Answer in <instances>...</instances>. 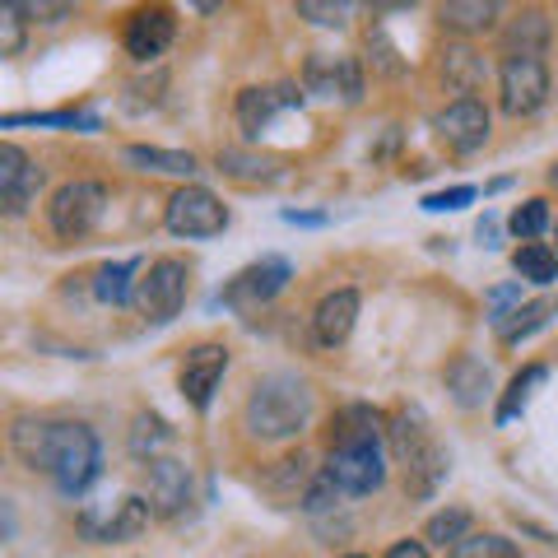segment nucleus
I'll return each instance as SVG.
<instances>
[{"instance_id":"f257e3e1","label":"nucleus","mask_w":558,"mask_h":558,"mask_svg":"<svg viewBox=\"0 0 558 558\" xmlns=\"http://www.w3.org/2000/svg\"><path fill=\"white\" fill-rule=\"evenodd\" d=\"M10 447L28 470H43L65 498H80L102 475V442L80 418H43V414H14Z\"/></svg>"},{"instance_id":"f03ea898","label":"nucleus","mask_w":558,"mask_h":558,"mask_svg":"<svg viewBox=\"0 0 558 558\" xmlns=\"http://www.w3.org/2000/svg\"><path fill=\"white\" fill-rule=\"evenodd\" d=\"M326 475L349 498L377 494L387 484V447H381V414L373 405H344L330 418V457Z\"/></svg>"},{"instance_id":"7ed1b4c3","label":"nucleus","mask_w":558,"mask_h":558,"mask_svg":"<svg viewBox=\"0 0 558 558\" xmlns=\"http://www.w3.org/2000/svg\"><path fill=\"white\" fill-rule=\"evenodd\" d=\"M312 410H317V396L299 373H270L242 405V428L260 442H289L312 424Z\"/></svg>"},{"instance_id":"20e7f679","label":"nucleus","mask_w":558,"mask_h":558,"mask_svg":"<svg viewBox=\"0 0 558 558\" xmlns=\"http://www.w3.org/2000/svg\"><path fill=\"white\" fill-rule=\"evenodd\" d=\"M102 215H108V186L94 182V178H75V182H65L51 191V201H47V223H51V233L65 238V242H80V238H89Z\"/></svg>"},{"instance_id":"39448f33","label":"nucleus","mask_w":558,"mask_h":558,"mask_svg":"<svg viewBox=\"0 0 558 558\" xmlns=\"http://www.w3.org/2000/svg\"><path fill=\"white\" fill-rule=\"evenodd\" d=\"M186 289H191L186 260H178V256H159L145 275H140V289H135L140 317L154 322V326L172 322V317L182 312V303H186Z\"/></svg>"},{"instance_id":"423d86ee","label":"nucleus","mask_w":558,"mask_h":558,"mask_svg":"<svg viewBox=\"0 0 558 558\" xmlns=\"http://www.w3.org/2000/svg\"><path fill=\"white\" fill-rule=\"evenodd\" d=\"M163 223H168V233H178V238H215L229 229V205L209 186H182V191H172Z\"/></svg>"},{"instance_id":"0eeeda50","label":"nucleus","mask_w":558,"mask_h":558,"mask_svg":"<svg viewBox=\"0 0 558 558\" xmlns=\"http://www.w3.org/2000/svg\"><path fill=\"white\" fill-rule=\"evenodd\" d=\"M289 279H293V266L284 256H260V260H252L247 270H238L229 279V289H223L219 299L229 303L233 312H260L289 289Z\"/></svg>"},{"instance_id":"6e6552de","label":"nucleus","mask_w":558,"mask_h":558,"mask_svg":"<svg viewBox=\"0 0 558 558\" xmlns=\"http://www.w3.org/2000/svg\"><path fill=\"white\" fill-rule=\"evenodd\" d=\"M498 102L508 117H535L549 102V70L545 61L521 57L498 65Z\"/></svg>"},{"instance_id":"1a4fd4ad","label":"nucleus","mask_w":558,"mask_h":558,"mask_svg":"<svg viewBox=\"0 0 558 558\" xmlns=\"http://www.w3.org/2000/svg\"><path fill=\"white\" fill-rule=\"evenodd\" d=\"M172 38H178V14H172L168 5H140L131 20H126L121 47H126L131 61L149 65V61H159L163 51L172 47Z\"/></svg>"},{"instance_id":"9d476101","label":"nucleus","mask_w":558,"mask_h":558,"mask_svg":"<svg viewBox=\"0 0 558 558\" xmlns=\"http://www.w3.org/2000/svg\"><path fill=\"white\" fill-rule=\"evenodd\" d=\"M303 89L317 98H344L363 102V65L359 57H330V51H312L303 65Z\"/></svg>"},{"instance_id":"9b49d317","label":"nucleus","mask_w":558,"mask_h":558,"mask_svg":"<svg viewBox=\"0 0 558 558\" xmlns=\"http://www.w3.org/2000/svg\"><path fill=\"white\" fill-rule=\"evenodd\" d=\"M38 191H43V168L33 163L14 140H5V145H0V209H5L10 219H20V215H28V205L38 201Z\"/></svg>"},{"instance_id":"f8f14e48","label":"nucleus","mask_w":558,"mask_h":558,"mask_svg":"<svg viewBox=\"0 0 558 558\" xmlns=\"http://www.w3.org/2000/svg\"><path fill=\"white\" fill-rule=\"evenodd\" d=\"M433 131H438V140L451 154H480L488 145V108L475 94L457 98V102H447V108L438 112Z\"/></svg>"},{"instance_id":"ddd939ff","label":"nucleus","mask_w":558,"mask_h":558,"mask_svg":"<svg viewBox=\"0 0 558 558\" xmlns=\"http://www.w3.org/2000/svg\"><path fill=\"white\" fill-rule=\"evenodd\" d=\"M223 373H229V349L223 344H196L182 363V396L191 410H209L215 405V391L223 387Z\"/></svg>"},{"instance_id":"4468645a","label":"nucleus","mask_w":558,"mask_h":558,"mask_svg":"<svg viewBox=\"0 0 558 558\" xmlns=\"http://www.w3.org/2000/svg\"><path fill=\"white\" fill-rule=\"evenodd\" d=\"M289 108H303V94H299V84H270V89H242L238 94V126L247 140H260V131L270 126V121L279 112H289Z\"/></svg>"},{"instance_id":"2eb2a0df","label":"nucleus","mask_w":558,"mask_h":558,"mask_svg":"<svg viewBox=\"0 0 558 558\" xmlns=\"http://www.w3.org/2000/svg\"><path fill=\"white\" fill-rule=\"evenodd\" d=\"M359 293L354 289H336L326 293V299L317 303V312H312V340H317L322 349H340L349 336H354L359 326Z\"/></svg>"},{"instance_id":"dca6fc26","label":"nucleus","mask_w":558,"mask_h":558,"mask_svg":"<svg viewBox=\"0 0 558 558\" xmlns=\"http://www.w3.org/2000/svg\"><path fill=\"white\" fill-rule=\"evenodd\" d=\"M191 502V470L178 457L149 461V508L154 517H182Z\"/></svg>"},{"instance_id":"f3484780","label":"nucleus","mask_w":558,"mask_h":558,"mask_svg":"<svg viewBox=\"0 0 558 558\" xmlns=\"http://www.w3.org/2000/svg\"><path fill=\"white\" fill-rule=\"evenodd\" d=\"M312 480H317V470H312V457L307 451H289V457H279L270 470H266V494L275 498V502H299L303 508V498H307V488H312Z\"/></svg>"},{"instance_id":"a211bd4d","label":"nucleus","mask_w":558,"mask_h":558,"mask_svg":"<svg viewBox=\"0 0 558 558\" xmlns=\"http://www.w3.org/2000/svg\"><path fill=\"white\" fill-rule=\"evenodd\" d=\"M549 47V20L545 10H521L517 20L502 28V61H521V57H545Z\"/></svg>"},{"instance_id":"6ab92c4d","label":"nucleus","mask_w":558,"mask_h":558,"mask_svg":"<svg viewBox=\"0 0 558 558\" xmlns=\"http://www.w3.org/2000/svg\"><path fill=\"white\" fill-rule=\"evenodd\" d=\"M447 391L461 410H480L488 391H494V377H488V363H480L475 354H461L457 363L447 368Z\"/></svg>"},{"instance_id":"aec40b11","label":"nucleus","mask_w":558,"mask_h":558,"mask_svg":"<svg viewBox=\"0 0 558 558\" xmlns=\"http://www.w3.org/2000/svg\"><path fill=\"white\" fill-rule=\"evenodd\" d=\"M554 317H558L554 299H531V303H517L512 312H502V317L494 322V330H498L502 344H521V340H531L539 326H549Z\"/></svg>"},{"instance_id":"412c9836","label":"nucleus","mask_w":558,"mask_h":558,"mask_svg":"<svg viewBox=\"0 0 558 558\" xmlns=\"http://www.w3.org/2000/svg\"><path fill=\"white\" fill-rule=\"evenodd\" d=\"M121 159L135 163L140 172H163V178H196L201 163L191 149H159V145H126Z\"/></svg>"},{"instance_id":"4be33fe9","label":"nucleus","mask_w":558,"mask_h":558,"mask_svg":"<svg viewBox=\"0 0 558 558\" xmlns=\"http://www.w3.org/2000/svg\"><path fill=\"white\" fill-rule=\"evenodd\" d=\"M447 465H451V457L438 447V442H428L418 457L405 465V494L414 498V502H428L433 494L442 488V480H447Z\"/></svg>"},{"instance_id":"5701e85b","label":"nucleus","mask_w":558,"mask_h":558,"mask_svg":"<svg viewBox=\"0 0 558 558\" xmlns=\"http://www.w3.org/2000/svg\"><path fill=\"white\" fill-rule=\"evenodd\" d=\"M140 275H145V266L131 256V260H112V266H102L94 275V299L108 303V307H126L135 303V289H140Z\"/></svg>"},{"instance_id":"b1692460","label":"nucleus","mask_w":558,"mask_h":558,"mask_svg":"<svg viewBox=\"0 0 558 558\" xmlns=\"http://www.w3.org/2000/svg\"><path fill=\"white\" fill-rule=\"evenodd\" d=\"M149 521H154V508H149L145 498H135V494L121 498L117 512L98 526V545H126V539H135V535L149 531Z\"/></svg>"},{"instance_id":"393cba45","label":"nucleus","mask_w":558,"mask_h":558,"mask_svg":"<svg viewBox=\"0 0 558 558\" xmlns=\"http://www.w3.org/2000/svg\"><path fill=\"white\" fill-rule=\"evenodd\" d=\"M126 447H131V457H140V461H159V457H168V447H172V424L163 414H154V410H140L135 424H131Z\"/></svg>"},{"instance_id":"a878e982","label":"nucleus","mask_w":558,"mask_h":558,"mask_svg":"<svg viewBox=\"0 0 558 558\" xmlns=\"http://www.w3.org/2000/svg\"><path fill=\"white\" fill-rule=\"evenodd\" d=\"M498 14H502L498 0H447L438 20L447 33H488L498 24Z\"/></svg>"},{"instance_id":"bb28decb","label":"nucleus","mask_w":558,"mask_h":558,"mask_svg":"<svg viewBox=\"0 0 558 558\" xmlns=\"http://www.w3.org/2000/svg\"><path fill=\"white\" fill-rule=\"evenodd\" d=\"M219 172H229V178H238V182H279L284 178V163L266 159V154H247V149H223Z\"/></svg>"},{"instance_id":"cd10ccee","label":"nucleus","mask_w":558,"mask_h":558,"mask_svg":"<svg viewBox=\"0 0 558 558\" xmlns=\"http://www.w3.org/2000/svg\"><path fill=\"white\" fill-rule=\"evenodd\" d=\"M428 442L433 438H428V424H424V414H418V410H400L391 418V451H396L400 465H410Z\"/></svg>"},{"instance_id":"c85d7f7f","label":"nucleus","mask_w":558,"mask_h":558,"mask_svg":"<svg viewBox=\"0 0 558 558\" xmlns=\"http://www.w3.org/2000/svg\"><path fill=\"white\" fill-rule=\"evenodd\" d=\"M549 377V368L545 363H531V368H521L512 381H508V391H502V405H498V424H512V418L526 410V400H531V391L539 387V381Z\"/></svg>"},{"instance_id":"c756f323","label":"nucleus","mask_w":558,"mask_h":558,"mask_svg":"<svg viewBox=\"0 0 558 558\" xmlns=\"http://www.w3.org/2000/svg\"><path fill=\"white\" fill-rule=\"evenodd\" d=\"M512 266H517L521 279H531V284H554L558 279V256L545 247V242H521Z\"/></svg>"},{"instance_id":"7c9ffc66","label":"nucleus","mask_w":558,"mask_h":558,"mask_svg":"<svg viewBox=\"0 0 558 558\" xmlns=\"http://www.w3.org/2000/svg\"><path fill=\"white\" fill-rule=\"evenodd\" d=\"M442 80H447L461 98H470V89H475V80H480V57H475V51H470L465 43L447 47V51H442Z\"/></svg>"},{"instance_id":"2f4dec72","label":"nucleus","mask_w":558,"mask_h":558,"mask_svg":"<svg viewBox=\"0 0 558 558\" xmlns=\"http://www.w3.org/2000/svg\"><path fill=\"white\" fill-rule=\"evenodd\" d=\"M465 535H470V512H465V508H447V512H433V517H428V526H424V545L457 549Z\"/></svg>"},{"instance_id":"473e14b6","label":"nucleus","mask_w":558,"mask_h":558,"mask_svg":"<svg viewBox=\"0 0 558 558\" xmlns=\"http://www.w3.org/2000/svg\"><path fill=\"white\" fill-rule=\"evenodd\" d=\"M508 229H512V238H521V242H535L539 233L549 229V201H526V205H517L512 219H508Z\"/></svg>"},{"instance_id":"72a5a7b5","label":"nucleus","mask_w":558,"mask_h":558,"mask_svg":"<svg viewBox=\"0 0 558 558\" xmlns=\"http://www.w3.org/2000/svg\"><path fill=\"white\" fill-rule=\"evenodd\" d=\"M451 558H517V545L508 535H465L457 549H451Z\"/></svg>"},{"instance_id":"f704fd0d","label":"nucleus","mask_w":558,"mask_h":558,"mask_svg":"<svg viewBox=\"0 0 558 558\" xmlns=\"http://www.w3.org/2000/svg\"><path fill=\"white\" fill-rule=\"evenodd\" d=\"M340 498H349V494H344V488L322 470V475L312 480L307 498H303V512H307V517H326V512H336V508H340Z\"/></svg>"},{"instance_id":"c9c22d12","label":"nucleus","mask_w":558,"mask_h":558,"mask_svg":"<svg viewBox=\"0 0 558 558\" xmlns=\"http://www.w3.org/2000/svg\"><path fill=\"white\" fill-rule=\"evenodd\" d=\"M24 47V5H0V57H20Z\"/></svg>"},{"instance_id":"e433bc0d","label":"nucleus","mask_w":558,"mask_h":558,"mask_svg":"<svg viewBox=\"0 0 558 558\" xmlns=\"http://www.w3.org/2000/svg\"><path fill=\"white\" fill-rule=\"evenodd\" d=\"M368 47L377 51L373 61H377L381 75H391V80H396V75H405V61H400V51L391 47V38H387V33H381V28H368Z\"/></svg>"},{"instance_id":"4c0bfd02","label":"nucleus","mask_w":558,"mask_h":558,"mask_svg":"<svg viewBox=\"0 0 558 558\" xmlns=\"http://www.w3.org/2000/svg\"><path fill=\"white\" fill-rule=\"evenodd\" d=\"M349 5H326V0H299V20H312L317 28H340Z\"/></svg>"},{"instance_id":"58836bf2","label":"nucleus","mask_w":558,"mask_h":558,"mask_svg":"<svg viewBox=\"0 0 558 558\" xmlns=\"http://www.w3.org/2000/svg\"><path fill=\"white\" fill-rule=\"evenodd\" d=\"M475 201V186H451V191H433V196H424V209L428 215H442V209H461Z\"/></svg>"},{"instance_id":"ea45409f","label":"nucleus","mask_w":558,"mask_h":558,"mask_svg":"<svg viewBox=\"0 0 558 558\" xmlns=\"http://www.w3.org/2000/svg\"><path fill=\"white\" fill-rule=\"evenodd\" d=\"M24 14H33V20H47V24H61V20H70L75 14V5H24Z\"/></svg>"},{"instance_id":"a19ab883","label":"nucleus","mask_w":558,"mask_h":558,"mask_svg":"<svg viewBox=\"0 0 558 558\" xmlns=\"http://www.w3.org/2000/svg\"><path fill=\"white\" fill-rule=\"evenodd\" d=\"M381 558H428V545H424V539H396V545Z\"/></svg>"},{"instance_id":"79ce46f5","label":"nucleus","mask_w":558,"mask_h":558,"mask_svg":"<svg viewBox=\"0 0 558 558\" xmlns=\"http://www.w3.org/2000/svg\"><path fill=\"white\" fill-rule=\"evenodd\" d=\"M289 223H326L322 215H299V209H289V215H284Z\"/></svg>"},{"instance_id":"37998d69","label":"nucleus","mask_w":558,"mask_h":558,"mask_svg":"<svg viewBox=\"0 0 558 558\" xmlns=\"http://www.w3.org/2000/svg\"><path fill=\"white\" fill-rule=\"evenodd\" d=\"M344 558H368V554H344Z\"/></svg>"}]
</instances>
